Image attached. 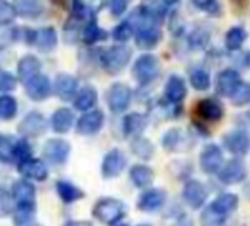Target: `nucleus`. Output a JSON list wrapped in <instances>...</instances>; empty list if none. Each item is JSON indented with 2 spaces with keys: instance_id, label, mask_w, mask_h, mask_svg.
<instances>
[{
  "instance_id": "dca6fc26",
  "label": "nucleus",
  "mask_w": 250,
  "mask_h": 226,
  "mask_svg": "<svg viewBox=\"0 0 250 226\" xmlns=\"http://www.w3.org/2000/svg\"><path fill=\"white\" fill-rule=\"evenodd\" d=\"M224 146L234 156H244L250 151V135L241 130L231 131L224 137Z\"/></svg>"
},
{
  "instance_id": "f257e3e1",
  "label": "nucleus",
  "mask_w": 250,
  "mask_h": 226,
  "mask_svg": "<svg viewBox=\"0 0 250 226\" xmlns=\"http://www.w3.org/2000/svg\"><path fill=\"white\" fill-rule=\"evenodd\" d=\"M127 211L128 207L122 200L115 197H102L94 203L91 214L97 222L113 226L122 222V219L127 216Z\"/></svg>"
},
{
  "instance_id": "ddd939ff",
  "label": "nucleus",
  "mask_w": 250,
  "mask_h": 226,
  "mask_svg": "<svg viewBox=\"0 0 250 226\" xmlns=\"http://www.w3.org/2000/svg\"><path fill=\"white\" fill-rule=\"evenodd\" d=\"M247 170L246 165L240 159H231L227 163L222 165V168L218 172V179L225 185H234L240 184L246 179Z\"/></svg>"
},
{
  "instance_id": "4d7b16f0",
  "label": "nucleus",
  "mask_w": 250,
  "mask_h": 226,
  "mask_svg": "<svg viewBox=\"0 0 250 226\" xmlns=\"http://www.w3.org/2000/svg\"><path fill=\"white\" fill-rule=\"evenodd\" d=\"M249 118H250V112H249Z\"/></svg>"
},
{
  "instance_id": "473e14b6",
  "label": "nucleus",
  "mask_w": 250,
  "mask_h": 226,
  "mask_svg": "<svg viewBox=\"0 0 250 226\" xmlns=\"http://www.w3.org/2000/svg\"><path fill=\"white\" fill-rule=\"evenodd\" d=\"M18 115V101L9 94L0 95V119L12 121Z\"/></svg>"
},
{
  "instance_id": "f03ea898",
  "label": "nucleus",
  "mask_w": 250,
  "mask_h": 226,
  "mask_svg": "<svg viewBox=\"0 0 250 226\" xmlns=\"http://www.w3.org/2000/svg\"><path fill=\"white\" fill-rule=\"evenodd\" d=\"M159 75L161 62L155 55H142L133 66V76L143 87L150 85L153 81L158 79Z\"/></svg>"
},
{
  "instance_id": "de8ad7c7",
  "label": "nucleus",
  "mask_w": 250,
  "mask_h": 226,
  "mask_svg": "<svg viewBox=\"0 0 250 226\" xmlns=\"http://www.w3.org/2000/svg\"><path fill=\"white\" fill-rule=\"evenodd\" d=\"M131 0H110V14L113 17H121L128 9Z\"/></svg>"
},
{
  "instance_id": "423d86ee",
  "label": "nucleus",
  "mask_w": 250,
  "mask_h": 226,
  "mask_svg": "<svg viewBox=\"0 0 250 226\" xmlns=\"http://www.w3.org/2000/svg\"><path fill=\"white\" fill-rule=\"evenodd\" d=\"M127 165H128V160L125 153L121 149H112L103 156L100 173L103 179H115L119 175H122Z\"/></svg>"
},
{
  "instance_id": "f3484780",
  "label": "nucleus",
  "mask_w": 250,
  "mask_h": 226,
  "mask_svg": "<svg viewBox=\"0 0 250 226\" xmlns=\"http://www.w3.org/2000/svg\"><path fill=\"white\" fill-rule=\"evenodd\" d=\"M196 113L206 122H218L224 116V106L215 98H203L197 103Z\"/></svg>"
},
{
  "instance_id": "b1692460",
  "label": "nucleus",
  "mask_w": 250,
  "mask_h": 226,
  "mask_svg": "<svg viewBox=\"0 0 250 226\" xmlns=\"http://www.w3.org/2000/svg\"><path fill=\"white\" fill-rule=\"evenodd\" d=\"M241 82L240 74L234 69H224L216 78V93L222 97H229L237 85Z\"/></svg>"
},
{
  "instance_id": "37998d69",
  "label": "nucleus",
  "mask_w": 250,
  "mask_h": 226,
  "mask_svg": "<svg viewBox=\"0 0 250 226\" xmlns=\"http://www.w3.org/2000/svg\"><path fill=\"white\" fill-rule=\"evenodd\" d=\"M228 217H224L221 214H218L216 211H213L209 206L202 211L200 214V225L202 226H221L224 223V220Z\"/></svg>"
},
{
  "instance_id": "8fccbe9b",
  "label": "nucleus",
  "mask_w": 250,
  "mask_h": 226,
  "mask_svg": "<svg viewBox=\"0 0 250 226\" xmlns=\"http://www.w3.org/2000/svg\"><path fill=\"white\" fill-rule=\"evenodd\" d=\"M62 226H93L90 220H66Z\"/></svg>"
},
{
  "instance_id": "aec40b11",
  "label": "nucleus",
  "mask_w": 250,
  "mask_h": 226,
  "mask_svg": "<svg viewBox=\"0 0 250 226\" xmlns=\"http://www.w3.org/2000/svg\"><path fill=\"white\" fill-rule=\"evenodd\" d=\"M147 128V118L143 113L139 112H131L127 113L122 119V132L125 137H139L145 132Z\"/></svg>"
},
{
  "instance_id": "cd10ccee",
  "label": "nucleus",
  "mask_w": 250,
  "mask_h": 226,
  "mask_svg": "<svg viewBox=\"0 0 250 226\" xmlns=\"http://www.w3.org/2000/svg\"><path fill=\"white\" fill-rule=\"evenodd\" d=\"M17 15L24 18H36L40 17L44 11L43 0H14L12 3Z\"/></svg>"
},
{
  "instance_id": "1a4fd4ad",
  "label": "nucleus",
  "mask_w": 250,
  "mask_h": 226,
  "mask_svg": "<svg viewBox=\"0 0 250 226\" xmlns=\"http://www.w3.org/2000/svg\"><path fill=\"white\" fill-rule=\"evenodd\" d=\"M104 125V113L99 109L84 112L75 124V131L78 135L91 137L102 131Z\"/></svg>"
},
{
  "instance_id": "7ed1b4c3",
  "label": "nucleus",
  "mask_w": 250,
  "mask_h": 226,
  "mask_svg": "<svg viewBox=\"0 0 250 226\" xmlns=\"http://www.w3.org/2000/svg\"><path fill=\"white\" fill-rule=\"evenodd\" d=\"M130 59H131V50L128 47L112 46L103 52V55L100 56V63L107 74L116 75L125 69V66L130 63Z\"/></svg>"
},
{
  "instance_id": "4468645a",
  "label": "nucleus",
  "mask_w": 250,
  "mask_h": 226,
  "mask_svg": "<svg viewBox=\"0 0 250 226\" xmlns=\"http://www.w3.org/2000/svg\"><path fill=\"white\" fill-rule=\"evenodd\" d=\"M11 194L15 204H37V188L25 178H20L12 182Z\"/></svg>"
},
{
  "instance_id": "393cba45",
  "label": "nucleus",
  "mask_w": 250,
  "mask_h": 226,
  "mask_svg": "<svg viewBox=\"0 0 250 226\" xmlns=\"http://www.w3.org/2000/svg\"><path fill=\"white\" fill-rule=\"evenodd\" d=\"M162 147L167 151H181L190 147L188 137L180 128H171L162 137Z\"/></svg>"
},
{
  "instance_id": "3c124183",
  "label": "nucleus",
  "mask_w": 250,
  "mask_h": 226,
  "mask_svg": "<svg viewBox=\"0 0 250 226\" xmlns=\"http://www.w3.org/2000/svg\"><path fill=\"white\" fill-rule=\"evenodd\" d=\"M161 2L164 6H172V5H177L180 0H161Z\"/></svg>"
},
{
  "instance_id": "c85d7f7f",
  "label": "nucleus",
  "mask_w": 250,
  "mask_h": 226,
  "mask_svg": "<svg viewBox=\"0 0 250 226\" xmlns=\"http://www.w3.org/2000/svg\"><path fill=\"white\" fill-rule=\"evenodd\" d=\"M40 69H42L40 59H37L36 56H31V55L24 56L18 62V78L21 79L22 84H25L27 81H30L31 78L39 75Z\"/></svg>"
},
{
  "instance_id": "7c9ffc66",
  "label": "nucleus",
  "mask_w": 250,
  "mask_h": 226,
  "mask_svg": "<svg viewBox=\"0 0 250 226\" xmlns=\"http://www.w3.org/2000/svg\"><path fill=\"white\" fill-rule=\"evenodd\" d=\"M33 44H36L43 52L53 50L58 46L56 30L53 27H46V28H42V30H36L34 31V41H33Z\"/></svg>"
},
{
  "instance_id": "c756f323",
  "label": "nucleus",
  "mask_w": 250,
  "mask_h": 226,
  "mask_svg": "<svg viewBox=\"0 0 250 226\" xmlns=\"http://www.w3.org/2000/svg\"><path fill=\"white\" fill-rule=\"evenodd\" d=\"M37 214V204H15L11 214L15 226H30Z\"/></svg>"
},
{
  "instance_id": "c9c22d12",
  "label": "nucleus",
  "mask_w": 250,
  "mask_h": 226,
  "mask_svg": "<svg viewBox=\"0 0 250 226\" xmlns=\"http://www.w3.org/2000/svg\"><path fill=\"white\" fill-rule=\"evenodd\" d=\"M107 38V34L104 30H102L94 21H90L84 30H83V40L85 44H96L102 40Z\"/></svg>"
},
{
  "instance_id": "4be33fe9",
  "label": "nucleus",
  "mask_w": 250,
  "mask_h": 226,
  "mask_svg": "<svg viewBox=\"0 0 250 226\" xmlns=\"http://www.w3.org/2000/svg\"><path fill=\"white\" fill-rule=\"evenodd\" d=\"M128 176L131 184L139 188V189H146L149 187H152L153 181H155V172L150 166L145 165V163H136L130 168L128 170Z\"/></svg>"
},
{
  "instance_id": "13d9d810",
  "label": "nucleus",
  "mask_w": 250,
  "mask_h": 226,
  "mask_svg": "<svg viewBox=\"0 0 250 226\" xmlns=\"http://www.w3.org/2000/svg\"><path fill=\"white\" fill-rule=\"evenodd\" d=\"M30 226H31V225H30Z\"/></svg>"
},
{
  "instance_id": "6e6d98bb",
  "label": "nucleus",
  "mask_w": 250,
  "mask_h": 226,
  "mask_svg": "<svg viewBox=\"0 0 250 226\" xmlns=\"http://www.w3.org/2000/svg\"><path fill=\"white\" fill-rule=\"evenodd\" d=\"M247 65H249V66H250V53H249V55H247Z\"/></svg>"
},
{
  "instance_id": "5fc2aeb1",
  "label": "nucleus",
  "mask_w": 250,
  "mask_h": 226,
  "mask_svg": "<svg viewBox=\"0 0 250 226\" xmlns=\"http://www.w3.org/2000/svg\"><path fill=\"white\" fill-rule=\"evenodd\" d=\"M53 2H55V3H58V5H61V3L63 2V0H53Z\"/></svg>"
},
{
  "instance_id": "412c9836",
  "label": "nucleus",
  "mask_w": 250,
  "mask_h": 226,
  "mask_svg": "<svg viewBox=\"0 0 250 226\" xmlns=\"http://www.w3.org/2000/svg\"><path fill=\"white\" fill-rule=\"evenodd\" d=\"M75 125V116L71 109L68 107H61L53 112V115L50 118V128L56 134H66L72 130Z\"/></svg>"
},
{
  "instance_id": "5701e85b",
  "label": "nucleus",
  "mask_w": 250,
  "mask_h": 226,
  "mask_svg": "<svg viewBox=\"0 0 250 226\" xmlns=\"http://www.w3.org/2000/svg\"><path fill=\"white\" fill-rule=\"evenodd\" d=\"M55 189H56V194L63 204H74V203H77L85 197V192L78 185H75L74 182L66 181V179L56 181Z\"/></svg>"
},
{
  "instance_id": "a19ab883",
  "label": "nucleus",
  "mask_w": 250,
  "mask_h": 226,
  "mask_svg": "<svg viewBox=\"0 0 250 226\" xmlns=\"http://www.w3.org/2000/svg\"><path fill=\"white\" fill-rule=\"evenodd\" d=\"M134 33V27H133V22H121L119 25H116L112 31V37L115 41H119V43H125L131 38Z\"/></svg>"
},
{
  "instance_id": "a878e982",
  "label": "nucleus",
  "mask_w": 250,
  "mask_h": 226,
  "mask_svg": "<svg viewBox=\"0 0 250 226\" xmlns=\"http://www.w3.org/2000/svg\"><path fill=\"white\" fill-rule=\"evenodd\" d=\"M72 101H74V107L78 112H83V113L84 112H88L97 103V91H96L94 87L85 85V87H83L81 90L77 91V94L72 98Z\"/></svg>"
},
{
  "instance_id": "79ce46f5",
  "label": "nucleus",
  "mask_w": 250,
  "mask_h": 226,
  "mask_svg": "<svg viewBox=\"0 0 250 226\" xmlns=\"http://www.w3.org/2000/svg\"><path fill=\"white\" fill-rule=\"evenodd\" d=\"M193 5L199 11H202L210 17L221 15V3L218 2V0H193Z\"/></svg>"
},
{
  "instance_id": "72a5a7b5",
  "label": "nucleus",
  "mask_w": 250,
  "mask_h": 226,
  "mask_svg": "<svg viewBox=\"0 0 250 226\" xmlns=\"http://www.w3.org/2000/svg\"><path fill=\"white\" fill-rule=\"evenodd\" d=\"M246 38H247V33L243 27H232L225 34V46L231 52L240 50Z\"/></svg>"
},
{
  "instance_id": "2f4dec72",
  "label": "nucleus",
  "mask_w": 250,
  "mask_h": 226,
  "mask_svg": "<svg viewBox=\"0 0 250 226\" xmlns=\"http://www.w3.org/2000/svg\"><path fill=\"white\" fill-rule=\"evenodd\" d=\"M130 150H131V153L137 159H140L143 162H149L153 157V154H155V146L152 144L150 140H147L143 135H139V137L131 138Z\"/></svg>"
},
{
  "instance_id": "ea45409f",
  "label": "nucleus",
  "mask_w": 250,
  "mask_h": 226,
  "mask_svg": "<svg viewBox=\"0 0 250 226\" xmlns=\"http://www.w3.org/2000/svg\"><path fill=\"white\" fill-rule=\"evenodd\" d=\"M15 138L11 135H2L0 134V163L11 165L12 162V150H14Z\"/></svg>"
},
{
  "instance_id": "20e7f679",
  "label": "nucleus",
  "mask_w": 250,
  "mask_h": 226,
  "mask_svg": "<svg viewBox=\"0 0 250 226\" xmlns=\"http://www.w3.org/2000/svg\"><path fill=\"white\" fill-rule=\"evenodd\" d=\"M71 144L63 138H50L43 146V159L53 166H62L68 162L71 154Z\"/></svg>"
},
{
  "instance_id": "c03bdc74",
  "label": "nucleus",
  "mask_w": 250,
  "mask_h": 226,
  "mask_svg": "<svg viewBox=\"0 0 250 226\" xmlns=\"http://www.w3.org/2000/svg\"><path fill=\"white\" fill-rule=\"evenodd\" d=\"M17 17V12L8 0H0V25L12 24Z\"/></svg>"
},
{
  "instance_id": "49530a36",
  "label": "nucleus",
  "mask_w": 250,
  "mask_h": 226,
  "mask_svg": "<svg viewBox=\"0 0 250 226\" xmlns=\"http://www.w3.org/2000/svg\"><path fill=\"white\" fill-rule=\"evenodd\" d=\"M90 9L85 5V0H72V15L75 21H83L88 17Z\"/></svg>"
},
{
  "instance_id": "a211bd4d",
  "label": "nucleus",
  "mask_w": 250,
  "mask_h": 226,
  "mask_svg": "<svg viewBox=\"0 0 250 226\" xmlns=\"http://www.w3.org/2000/svg\"><path fill=\"white\" fill-rule=\"evenodd\" d=\"M53 91L61 100L71 101L78 91V79L69 74H59L55 79Z\"/></svg>"
},
{
  "instance_id": "e433bc0d",
  "label": "nucleus",
  "mask_w": 250,
  "mask_h": 226,
  "mask_svg": "<svg viewBox=\"0 0 250 226\" xmlns=\"http://www.w3.org/2000/svg\"><path fill=\"white\" fill-rule=\"evenodd\" d=\"M15 201L12 198L11 189L5 185H0V217H9L14 211Z\"/></svg>"
},
{
  "instance_id": "39448f33",
  "label": "nucleus",
  "mask_w": 250,
  "mask_h": 226,
  "mask_svg": "<svg viewBox=\"0 0 250 226\" xmlns=\"http://www.w3.org/2000/svg\"><path fill=\"white\" fill-rule=\"evenodd\" d=\"M131 90L122 82H115L109 87L106 93V104L112 113H122L131 104Z\"/></svg>"
},
{
  "instance_id": "6ab92c4d",
  "label": "nucleus",
  "mask_w": 250,
  "mask_h": 226,
  "mask_svg": "<svg viewBox=\"0 0 250 226\" xmlns=\"http://www.w3.org/2000/svg\"><path fill=\"white\" fill-rule=\"evenodd\" d=\"M187 95V85L186 81L178 75H171L165 84V101L169 104H181V101Z\"/></svg>"
},
{
  "instance_id": "09e8293b",
  "label": "nucleus",
  "mask_w": 250,
  "mask_h": 226,
  "mask_svg": "<svg viewBox=\"0 0 250 226\" xmlns=\"http://www.w3.org/2000/svg\"><path fill=\"white\" fill-rule=\"evenodd\" d=\"M202 36H203V33L194 31V33L191 34V37L188 38V40H190V44H191L193 47H202V46L206 43V36H205V37H202Z\"/></svg>"
},
{
  "instance_id": "2eb2a0df",
  "label": "nucleus",
  "mask_w": 250,
  "mask_h": 226,
  "mask_svg": "<svg viewBox=\"0 0 250 226\" xmlns=\"http://www.w3.org/2000/svg\"><path fill=\"white\" fill-rule=\"evenodd\" d=\"M24 87H25L27 95L33 101H44L46 98L50 97V94L53 91L50 79L43 74H39L34 78H31L30 81H27L24 84Z\"/></svg>"
},
{
  "instance_id": "0eeeda50",
  "label": "nucleus",
  "mask_w": 250,
  "mask_h": 226,
  "mask_svg": "<svg viewBox=\"0 0 250 226\" xmlns=\"http://www.w3.org/2000/svg\"><path fill=\"white\" fill-rule=\"evenodd\" d=\"M49 130L47 119L40 112H30L22 118L18 125V132L22 138H39L46 134Z\"/></svg>"
},
{
  "instance_id": "bb28decb",
  "label": "nucleus",
  "mask_w": 250,
  "mask_h": 226,
  "mask_svg": "<svg viewBox=\"0 0 250 226\" xmlns=\"http://www.w3.org/2000/svg\"><path fill=\"white\" fill-rule=\"evenodd\" d=\"M209 207L216 211L218 214L224 216V217H228V214H231L232 211L237 210L238 207V197L235 194H231V192H224V194H219L210 204Z\"/></svg>"
},
{
  "instance_id": "f8f14e48",
  "label": "nucleus",
  "mask_w": 250,
  "mask_h": 226,
  "mask_svg": "<svg viewBox=\"0 0 250 226\" xmlns=\"http://www.w3.org/2000/svg\"><path fill=\"white\" fill-rule=\"evenodd\" d=\"M224 165V153L216 144H208L200 153V169L206 175H215Z\"/></svg>"
},
{
  "instance_id": "603ef678",
  "label": "nucleus",
  "mask_w": 250,
  "mask_h": 226,
  "mask_svg": "<svg viewBox=\"0 0 250 226\" xmlns=\"http://www.w3.org/2000/svg\"><path fill=\"white\" fill-rule=\"evenodd\" d=\"M113 226H130L128 223H125V222H119V223H116V225H113Z\"/></svg>"
},
{
  "instance_id": "864d4df0",
  "label": "nucleus",
  "mask_w": 250,
  "mask_h": 226,
  "mask_svg": "<svg viewBox=\"0 0 250 226\" xmlns=\"http://www.w3.org/2000/svg\"><path fill=\"white\" fill-rule=\"evenodd\" d=\"M136 226H153V225H150V223H139Z\"/></svg>"
},
{
  "instance_id": "a18cd8bd",
  "label": "nucleus",
  "mask_w": 250,
  "mask_h": 226,
  "mask_svg": "<svg viewBox=\"0 0 250 226\" xmlns=\"http://www.w3.org/2000/svg\"><path fill=\"white\" fill-rule=\"evenodd\" d=\"M18 79L8 71L0 69V93H11L17 88Z\"/></svg>"
},
{
  "instance_id": "9b49d317",
  "label": "nucleus",
  "mask_w": 250,
  "mask_h": 226,
  "mask_svg": "<svg viewBox=\"0 0 250 226\" xmlns=\"http://www.w3.org/2000/svg\"><path fill=\"white\" fill-rule=\"evenodd\" d=\"M181 194H183L184 203L193 210L202 208L205 206L206 200H208V191H206L205 185L200 181H196V179H188L184 184Z\"/></svg>"
},
{
  "instance_id": "f704fd0d",
  "label": "nucleus",
  "mask_w": 250,
  "mask_h": 226,
  "mask_svg": "<svg viewBox=\"0 0 250 226\" xmlns=\"http://www.w3.org/2000/svg\"><path fill=\"white\" fill-rule=\"evenodd\" d=\"M33 157V147L28 143L27 138H18L14 143V150H12V162L15 165Z\"/></svg>"
},
{
  "instance_id": "6e6552de",
  "label": "nucleus",
  "mask_w": 250,
  "mask_h": 226,
  "mask_svg": "<svg viewBox=\"0 0 250 226\" xmlns=\"http://www.w3.org/2000/svg\"><path fill=\"white\" fill-rule=\"evenodd\" d=\"M167 200H168V194L165 189L149 187L146 189H142V194L139 195L136 206L143 213H155L165 206Z\"/></svg>"
},
{
  "instance_id": "58836bf2",
  "label": "nucleus",
  "mask_w": 250,
  "mask_h": 226,
  "mask_svg": "<svg viewBox=\"0 0 250 226\" xmlns=\"http://www.w3.org/2000/svg\"><path fill=\"white\" fill-rule=\"evenodd\" d=\"M190 84L197 91H206L210 87V75L205 69H194L190 74Z\"/></svg>"
},
{
  "instance_id": "4c0bfd02",
  "label": "nucleus",
  "mask_w": 250,
  "mask_h": 226,
  "mask_svg": "<svg viewBox=\"0 0 250 226\" xmlns=\"http://www.w3.org/2000/svg\"><path fill=\"white\" fill-rule=\"evenodd\" d=\"M231 103L234 106H246L250 104V82H244L241 81L237 88L232 91V94L229 95Z\"/></svg>"
},
{
  "instance_id": "9d476101",
  "label": "nucleus",
  "mask_w": 250,
  "mask_h": 226,
  "mask_svg": "<svg viewBox=\"0 0 250 226\" xmlns=\"http://www.w3.org/2000/svg\"><path fill=\"white\" fill-rule=\"evenodd\" d=\"M17 170L21 175V178H25L28 181L34 182H44L49 179V166L44 160L37 157H30L21 163L17 165Z\"/></svg>"
}]
</instances>
